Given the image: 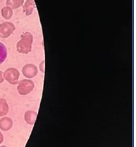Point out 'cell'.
<instances>
[{"label":"cell","mask_w":136,"mask_h":147,"mask_svg":"<svg viewBox=\"0 0 136 147\" xmlns=\"http://www.w3.org/2000/svg\"><path fill=\"white\" fill-rule=\"evenodd\" d=\"M33 37L30 32H27L21 35V39L16 44L17 52L22 54H27L31 52Z\"/></svg>","instance_id":"obj_1"},{"label":"cell","mask_w":136,"mask_h":147,"mask_svg":"<svg viewBox=\"0 0 136 147\" xmlns=\"http://www.w3.org/2000/svg\"><path fill=\"white\" fill-rule=\"evenodd\" d=\"M34 89V82L29 80H22L18 82L17 90L20 95H27Z\"/></svg>","instance_id":"obj_3"},{"label":"cell","mask_w":136,"mask_h":147,"mask_svg":"<svg viewBox=\"0 0 136 147\" xmlns=\"http://www.w3.org/2000/svg\"><path fill=\"white\" fill-rule=\"evenodd\" d=\"M7 57V49L4 44L0 42V65L5 60Z\"/></svg>","instance_id":"obj_12"},{"label":"cell","mask_w":136,"mask_h":147,"mask_svg":"<svg viewBox=\"0 0 136 147\" xmlns=\"http://www.w3.org/2000/svg\"><path fill=\"white\" fill-rule=\"evenodd\" d=\"M0 147H7V146H0Z\"/></svg>","instance_id":"obj_16"},{"label":"cell","mask_w":136,"mask_h":147,"mask_svg":"<svg viewBox=\"0 0 136 147\" xmlns=\"http://www.w3.org/2000/svg\"><path fill=\"white\" fill-rule=\"evenodd\" d=\"M37 113L36 112L29 110V111L26 112V113L24 115L25 121L29 125H34V123L36 122V119H37Z\"/></svg>","instance_id":"obj_7"},{"label":"cell","mask_w":136,"mask_h":147,"mask_svg":"<svg viewBox=\"0 0 136 147\" xmlns=\"http://www.w3.org/2000/svg\"><path fill=\"white\" fill-rule=\"evenodd\" d=\"M3 142V135L2 134V133L0 132V144Z\"/></svg>","instance_id":"obj_15"},{"label":"cell","mask_w":136,"mask_h":147,"mask_svg":"<svg viewBox=\"0 0 136 147\" xmlns=\"http://www.w3.org/2000/svg\"><path fill=\"white\" fill-rule=\"evenodd\" d=\"M44 65H45V62H44V61H43V62H42V63L39 64V69H40V71H41L43 73H44V72H45Z\"/></svg>","instance_id":"obj_13"},{"label":"cell","mask_w":136,"mask_h":147,"mask_svg":"<svg viewBox=\"0 0 136 147\" xmlns=\"http://www.w3.org/2000/svg\"><path fill=\"white\" fill-rule=\"evenodd\" d=\"M4 81V77H3V72L2 71H0V84L3 83Z\"/></svg>","instance_id":"obj_14"},{"label":"cell","mask_w":136,"mask_h":147,"mask_svg":"<svg viewBox=\"0 0 136 147\" xmlns=\"http://www.w3.org/2000/svg\"><path fill=\"white\" fill-rule=\"evenodd\" d=\"M2 16L5 20H10L13 16V11L9 6H5L2 9Z\"/></svg>","instance_id":"obj_11"},{"label":"cell","mask_w":136,"mask_h":147,"mask_svg":"<svg viewBox=\"0 0 136 147\" xmlns=\"http://www.w3.org/2000/svg\"><path fill=\"white\" fill-rule=\"evenodd\" d=\"M35 7L34 0H27V3L23 5V11L27 16L31 15L33 12V9Z\"/></svg>","instance_id":"obj_8"},{"label":"cell","mask_w":136,"mask_h":147,"mask_svg":"<svg viewBox=\"0 0 136 147\" xmlns=\"http://www.w3.org/2000/svg\"><path fill=\"white\" fill-rule=\"evenodd\" d=\"M24 3V0H7L6 5L12 9H16L22 6Z\"/></svg>","instance_id":"obj_10"},{"label":"cell","mask_w":136,"mask_h":147,"mask_svg":"<svg viewBox=\"0 0 136 147\" xmlns=\"http://www.w3.org/2000/svg\"><path fill=\"white\" fill-rule=\"evenodd\" d=\"M13 122L10 117H3L0 119V129L3 131H9L12 129Z\"/></svg>","instance_id":"obj_6"},{"label":"cell","mask_w":136,"mask_h":147,"mask_svg":"<svg viewBox=\"0 0 136 147\" xmlns=\"http://www.w3.org/2000/svg\"><path fill=\"white\" fill-rule=\"evenodd\" d=\"M9 113V105L5 99H0V117L5 116Z\"/></svg>","instance_id":"obj_9"},{"label":"cell","mask_w":136,"mask_h":147,"mask_svg":"<svg viewBox=\"0 0 136 147\" xmlns=\"http://www.w3.org/2000/svg\"><path fill=\"white\" fill-rule=\"evenodd\" d=\"M3 77L10 84L16 85L20 78V72L16 68H8L3 73Z\"/></svg>","instance_id":"obj_2"},{"label":"cell","mask_w":136,"mask_h":147,"mask_svg":"<svg viewBox=\"0 0 136 147\" xmlns=\"http://www.w3.org/2000/svg\"><path fill=\"white\" fill-rule=\"evenodd\" d=\"M16 27L13 23L10 22H3L0 25V37L3 39H6L13 33Z\"/></svg>","instance_id":"obj_4"},{"label":"cell","mask_w":136,"mask_h":147,"mask_svg":"<svg viewBox=\"0 0 136 147\" xmlns=\"http://www.w3.org/2000/svg\"><path fill=\"white\" fill-rule=\"evenodd\" d=\"M22 74L25 77L28 78V79H32V78L35 77L38 73V69L35 65L29 63L23 66L22 69Z\"/></svg>","instance_id":"obj_5"}]
</instances>
